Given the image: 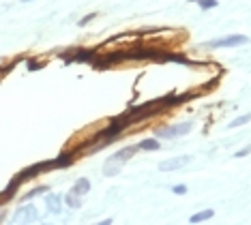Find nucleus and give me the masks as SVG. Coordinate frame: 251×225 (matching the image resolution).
<instances>
[{"label":"nucleus","mask_w":251,"mask_h":225,"mask_svg":"<svg viewBox=\"0 0 251 225\" xmlns=\"http://www.w3.org/2000/svg\"><path fill=\"white\" fill-rule=\"evenodd\" d=\"M249 43V39L245 34H230V37H224V39H215V41H208L204 43V48H238V45H245Z\"/></svg>","instance_id":"nucleus-3"},{"label":"nucleus","mask_w":251,"mask_h":225,"mask_svg":"<svg viewBox=\"0 0 251 225\" xmlns=\"http://www.w3.org/2000/svg\"><path fill=\"white\" fill-rule=\"evenodd\" d=\"M138 146H140V150H161V144H159L155 137H146V140H142Z\"/></svg>","instance_id":"nucleus-13"},{"label":"nucleus","mask_w":251,"mask_h":225,"mask_svg":"<svg viewBox=\"0 0 251 225\" xmlns=\"http://www.w3.org/2000/svg\"><path fill=\"white\" fill-rule=\"evenodd\" d=\"M45 67V60H35V58H28L26 60V69L28 71H39V69Z\"/></svg>","instance_id":"nucleus-15"},{"label":"nucleus","mask_w":251,"mask_h":225,"mask_svg":"<svg viewBox=\"0 0 251 225\" xmlns=\"http://www.w3.org/2000/svg\"><path fill=\"white\" fill-rule=\"evenodd\" d=\"M95 17H97V13H88V15H84L82 20H79V26H88L90 22L95 20Z\"/></svg>","instance_id":"nucleus-18"},{"label":"nucleus","mask_w":251,"mask_h":225,"mask_svg":"<svg viewBox=\"0 0 251 225\" xmlns=\"http://www.w3.org/2000/svg\"><path fill=\"white\" fill-rule=\"evenodd\" d=\"M73 159H75V150H67V152L58 154V157L54 159V170H60V167H71Z\"/></svg>","instance_id":"nucleus-9"},{"label":"nucleus","mask_w":251,"mask_h":225,"mask_svg":"<svg viewBox=\"0 0 251 225\" xmlns=\"http://www.w3.org/2000/svg\"><path fill=\"white\" fill-rule=\"evenodd\" d=\"M35 221H39V212L28 201H22V206L11 217V223H35Z\"/></svg>","instance_id":"nucleus-2"},{"label":"nucleus","mask_w":251,"mask_h":225,"mask_svg":"<svg viewBox=\"0 0 251 225\" xmlns=\"http://www.w3.org/2000/svg\"><path fill=\"white\" fill-rule=\"evenodd\" d=\"M73 191H77L79 195H86L90 191V180L88 178H77L75 184H73Z\"/></svg>","instance_id":"nucleus-12"},{"label":"nucleus","mask_w":251,"mask_h":225,"mask_svg":"<svg viewBox=\"0 0 251 225\" xmlns=\"http://www.w3.org/2000/svg\"><path fill=\"white\" fill-rule=\"evenodd\" d=\"M215 217V210H202V212H198V215H193L191 219H189V221L191 223H202V221H208V219H213Z\"/></svg>","instance_id":"nucleus-14"},{"label":"nucleus","mask_w":251,"mask_h":225,"mask_svg":"<svg viewBox=\"0 0 251 225\" xmlns=\"http://www.w3.org/2000/svg\"><path fill=\"white\" fill-rule=\"evenodd\" d=\"M7 221V210H0V223Z\"/></svg>","instance_id":"nucleus-21"},{"label":"nucleus","mask_w":251,"mask_h":225,"mask_svg":"<svg viewBox=\"0 0 251 225\" xmlns=\"http://www.w3.org/2000/svg\"><path fill=\"white\" fill-rule=\"evenodd\" d=\"M189 131H191V123H185V125H174V126H159L157 135L165 137V140H174V137L187 135Z\"/></svg>","instance_id":"nucleus-4"},{"label":"nucleus","mask_w":251,"mask_h":225,"mask_svg":"<svg viewBox=\"0 0 251 225\" xmlns=\"http://www.w3.org/2000/svg\"><path fill=\"white\" fill-rule=\"evenodd\" d=\"M191 161L189 154H185V157H176V159H170V161H161L159 163V170L161 172H172V170H180V167H185L187 163Z\"/></svg>","instance_id":"nucleus-8"},{"label":"nucleus","mask_w":251,"mask_h":225,"mask_svg":"<svg viewBox=\"0 0 251 225\" xmlns=\"http://www.w3.org/2000/svg\"><path fill=\"white\" fill-rule=\"evenodd\" d=\"M50 170H54V159L39 161V163H35V165H28L26 170L18 172L15 178H18L20 182H28V180H32V178H37L39 174H43V172H50Z\"/></svg>","instance_id":"nucleus-1"},{"label":"nucleus","mask_w":251,"mask_h":225,"mask_svg":"<svg viewBox=\"0 0 251 225\" xmlns=\"http://www.w3.org/2000/svg\"><path fill=\"white\" fill-rule=\"evenodd\" d=\"M172 191L176 195H185L187 193V187H185V184H176V187H172Z\"/></svg>","instance_id":"nucleus-19"},{"label":"nucleus","mask_w":251,"mask_h":225,"mask_svg":"<svg viewBox=\"0 0 251 225\" xmlns=\"http://www.w3.org/2000/svg\"><path fill=\"white\" fill-rule=\"evenodd\" d=\"M249 120H251V114H245V116L236 118V120H232V123H230V129H236V126H243V125H247Z\"/></svg>","instance_id":"nucleus-16"},{"label":"nucleus","mask_w":251,"mask_h":225,"mask_svg":"<svg viewBox=\"0 0 251 225\" xmlns=\"http://www.w3.org/2000/svg\"><path fill=\"white\" fill-rule=\"evenodd\" d=\"M123 165H125V159H123V157H118V154L114 152L112 157L105 161V165H103V174H105V176H116L118 172L123 170Z\"/></svg>","instance_id":"nucleus-6"},{"label":"nucleus","mask_w":251,"mask_h":225,"mask_svg":"<svg viewBox=\"0 0 251 225\" xmlns=\"http://www.w3.org/2000/svg\"><path fill=\"white\" fill-rule=\"evenodd\" d=\"M189 2H198V0H189Z\"/></svg>","instance_id":"nucleus-23"},{"label":"nucleus","mask_w":251,"mask_h":225,"mask_svg":"<svg viewBox=\"0 0 251 225\" xmlns=\"http://www.w3.org/2000/svg\"><path fill=\"white\" fill-rule=\"evenodd\" d=\"M249 152H251V146L243 148V150H238V152H236V157H245V154H249Z\"/></svg>","instance_id":"nucleus-20"},{"label":"nucleus","mask_w":251,"mask_h":225,"mask_svg":"<svg viewBox=\"0 0 251 225\" xmlns=\"http://www.w3.org/2000/svg\"><path fill=\"white\" fill-rule=\"evenodd\" d=\"M62 201H65L69 208H79V206H82V195L71 189V191L67 193V195H62Z\"/></svg>","instance_id":"nucleus-10"},{"label":"nucleus","mask_w":251,"mask_h":225,"mask_svg":"<svg viewBox=\"0 0 251 225\" xmlns=\"http://www.w3.org/2000/svg\"><path fill=\"white\" fill-rule=\"evenodd\" d=\"M22 187V182L18 180V178H11V182L7 184V187H4L2 189V191H0V206H2V204H7V201H11V200H13L15 198V195H18V189Z\"/></svg>","instance_id":"nucleus-5"},{"label":"nucleus","mask_w":251,"mask_h":225,"mask_svg":"<svg viewBox=\"0 0 251 225\" xmlns=\"http://www.w3.org/2000/svg\"><path fill=\"white\" fill-rule=\"evenodd\" d=\"M22 2H35V0H22Z\"/></svg>","instance_id":"nucleus-22"},{"label":"nucleus","mask_w":251,"mask_h":225,"mask_svg":"<svg viewBox=\"0 0 251 225\" xmlns=\"http://www.w3.org/2000/svg\"><path fill=\"white\" fill-rule=\"evenodd\" d=\"M198 2H200V7H202V9H213V7L219 4L217 0H198Z\"/></svg>","instance_id":"nucleus-17"},{"label":"nucleus","mask_w":251,"mask_h":225,"mask_svg":"<svg viewBox=\"0 0 251 225\" xmlns=\"http://www.w3.org/2000/svg\"><path fill=\"white\" fill-rule=\"evenodd\" d=\"M50 191V187L48 184H39V187H35V189H30L26 195H22V201H30V200H35V198H39V195H45Z\"/></svg>","instance_id":"nucleus-11"},{"label":"nucleus","mask_w":251,"mask_h":225,"mask_svg":"<svg viewBox=\"0 0 251 225\" xmlns=\"http://www.w3.org/2000/svg\"><path fill=\"white\" fill-rule=\"evenodd\" d=\"M45 208H48L50 215H60L62 212V195L48 191V195H45Z\"/></svg>","instance_id":"nucleus-7"}]
</instances>
